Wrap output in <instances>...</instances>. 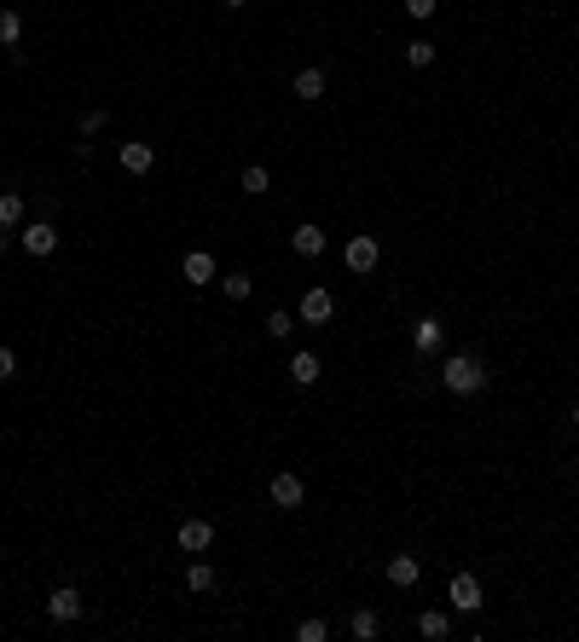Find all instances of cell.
<instances>
[{
  "mask_svg": "<svg viewBox=\"0 0 579 642\" xmlns=\"http://www.w3.org/2000/svg\"><path fill=\"white\" fill-rule=\"evenodd\" d=\"M441 382H446V394L469 400V394H481V388H487V371H481V359H475V353H452V359L441 364Z\"/></svg>",
  "mask_w": 579,
  "mask_h": 642,
  "instance_id": "obj_1",
  "label": "cell"
},
{
  "mask_svg": "<svg viewBox=\"0 0 579 642\" xmlns=\"http://www.w3.org/2000/svg\"><path fill=\"white\" fill-rule=\"evenodd\" d=\"M82 614H87V602H82L75 584H59V591L47 596V619H52V625H75Z\"/></svg>",
  "mask_w": 579,
  "mask_h": 642,
  "instance_id": "obj_2",
  "label": "cell"
},
{
  "mask_svg": "<svg viewBox=\"0 0 579 642\" xmlns=\"http://www.w3.org/2000/svg\"><path fill=\"white\" fill-rule=\"evenodd\" d=\"M342 261H348V272H377V261H382V243L371 238V231H359V238H348Z\"/></svg>",
  "mask_w": 579,
  "mask_h": 642,
  "instance_id": "obj_3",
  "label": "cell"
},
{
  "mask_svg": "<svg viewBox=\"0 0 579 642\" xmlns=\"http://www.w3.org/2000/svg\"><path fill=\"white\" fill-rule=\"evenodd\" d=\"M267 497H272L278 509H301V504H308V486H301V474H290V469H284V474H272Z\"/></svg>",
  "mask_w": 579,
  "mask_h": 642,
  "instance_id": "obj_4",
  "label": "cell"
},
{
  "mask_svg": "<svg viewBox=\"0 0 579 642\" xmlns=\"http://www.w3.org/2000/svg\"><path fill=\"white\" fill-rule=\"evenodd\" d=\"M446 602H452L458 614H475V607H481V579H475V573H452V584H446Z\"/></svg>",
  "mask_w": 579,
  "mask_h": 642,
  "instance_id": "obj_5",
  "label": "cell"
},
{
  "mask_svg": "<svg viewBox=\"0 0 579 642\" xmlns=\"http://www.w3.org/2000/svg\"><path fill=\"white\" fill-rule=\"evenodd\" d=\"M174 538H180V550H185V556H203V550L215 544V521L192 515V521H180V533H174Z\"/></svg>",
  "mask_w": 579,
  "mask_h": 642,
  "instance_id": "obj_6",
  "label": "cell"
},
{
  "mask_svg": "<svg viewBox=\"0 0 579 642\" xmlns=\"http://www.w3.org/2000/svg\"><path fill=\"white\" fill-rule=\"evenodd\" d=\"M296 318H301V325H331V318H336V295L331 290H308V295H301V307H296Z\"/></svg>",
  "mask_w": 579,
  "mask_h": 642,
  "instance_id": "obj_7",
  "label": "cell"
},
{
  "mask_svg": "<svg viewBox=\"0 0 579 642\" xmlns=\"http://www.w3.org/2000/svg\"><path fill=\"white\" fill-rule=\"evenodd\" d=\"M180 278L203 290V284H215V278H221V267H215V254H209V249H192V254L180 261Z\"/></svg>",
  "mask_w": 579,
  "mask_h": 642,
  "instance_id": "obj_8",
  "label": "cell"
},
{
  "mask_svg": "<svg viewBox=\"0 0 579 642\" xmlns=\"http://www.w3.org/2000/svg\"><path fill=\"white\" fill-rule=\"evenodd\" d=\"M382 579L395 584V591H411V584L423 579V561L418 556H388V561H382Z\"/></svg>",
  "mask_w": 579,
  "mask_h": 642,
  "instance_id": "obj_9",
  "label": "cell"
},
{
  "mask_svg": "<svg viewBox=\"0 0 579 642\" xmlns=\"http://www.w3.org/2000/svg\"><path fill=\"white\" fill-rule=\"evenodd\" d=\"M24 249L35 254V261H47V254L59 249V226H47V220H24Z\"/></svg>",
  "mask_w": 579,
  "mask_h": 642,
  "instance_id": "obj_10",
  "label": "cell"
},
{
  "mask_svg": "<svg viewBox=\"0 0 579 642\" xmlns=\"http://www.w3.org/2000/svg\"><path fill=\"white\" fill-rule=\"evenodd\" d=\"M325 87H331V82H325V70H319V64H308V70H296L290 93H296L301 105H319V98H325Z\"/></svg>",
  "mask_w": 579,
  "mask_h": 642,
  "instance_id": "obj_11",
  "label": "cell"
},
{
  "mask_svg": "<svg viewBox=\"0 0 579 642\" xmlns=\"http://www.w3.org/2000/svg\"><path fill=\"white\" fill-rule=\"evenodd\" d=\"M116 162H122L128 174H151V162H157V151H151L145 139H128V145L116 151Z\"/></svg>",
  "mask_w": 579,
  "mask_h": 642,
  "instance_id": "obj_12",
  "label": "cell"
},
{
  "mask_svg": "<svg viewBox=\"0 0 579 642\" xmlns=\"http://www.w3.org/2000/svg\"><path fill=\"white\" fill-rule=\"evenodd\" d=\"M290 249H296L301 261H319V254H325V231L308 220V226H296V231H290Z\"/></svg>",
  "mask_w": 579,
  "mask_h": 642,
  "instance_id": "obj_13",
  "label": "cell"
},
{
  "mask_svg": "<svg viewBox=\"0 0 579 642\" xmlns=\"http://www.w3.org/2000/svg\"><path fill=\"white\" fill-rule=\"evenodd\" d=\"M441 341H446V330H441V318H418V330H411V348L429 359V353H441Z\"/></svg>",
  "mask_w": 579,
  "mask_h": 642,
  "instance_id": "obj_14",
  "label": "cell"
},
{
  "mask_svg": "<svg viewBox=\"0 0 579 642\" xmlns=\"http://www.w3.org/2000/svg\"><path fill=\"white\" fill-rule=\"evenodd\" d=\"M319 376H325L319 353H296V359H290V382H296V388H313Z\"/></svg>",
  "mask_w": 579,
  "mask_h": 642,
  "instance_id": "obj_15",
  "label": "cell"
},
{
  "mask_svg": "<svg viewBox=\"0 0 579 642\" xmlns=\"http://www.w3.org/2000/svg\"><path fill=\"white\" fill-rule=\"evenodd\" d=\"M215 584H221V579H215V568H209V561H192V568H185V591H192V596H209L215 591Z\"/></svg>",
  "mask_w": 579,
  "mask_h": 642,
  "instance_id": "obj_16",
  "label": "cell"
},
{
  "mask_svg": "<svg viewBox=\"0 0 579 642\" xmlns=\"http://www.w3.org/2000/svg\"><path fill=\"white\" fill-rule=\"evenodd\" d=\"M418 637L446 642V637H452V614H441V607H434V614H418Z\"/></svg>",
  "mask_w": 579,
  "mask_h": 642,
  "instance_id": "obj_17",
  "label": "cell"
},
{
  "mask_svg": "<svg viewBox=\"0 0 579 642\" xmlns=\"http://www.w3.org/2000/svg\"><path fill=\"white\" fill-rule=\"evenodd\" d=\"M348 630H354V637H359V642H377V637H382V619H377V614H371V607H359V614H354V619H348Z\"/></svg>",
  "mask_w": 579,
  "mask_h": 642,
  "instance_id": "obj_18",
  "label": "cell"
},
{
  "mask_svg": "<svg viewBox=\"0 0 579 642\" xmlns=\"http://www.w3.org/2000/svg\"><path fill=\"white\" fill-rule=\"evenodd\" d=\"M24 215H29L24 197H18V192H0V226H24Z\"/></svg>",
  "mask_w": 579,
  "mask_h": 642,
  "instance_id": "obj_19",
  "label": "cell"
},
{
  "mask_svg": "<svg viewBox=\"0 0 579 642\" xmlns=\"http://www.w3.org/2000/svg\"><path fill=\"white\" fill-rule=\"evenodd\" d=\"M18 41H24V18L6 6V12H0V47H18Z\"/></svg>",
  "mask_w": 579,
  "mask_h": 642,
  "instance_id": "obj_20",
  "label": "cell"
},
{
  "mask_svg": "<svg viewBox=\"0 0 579 642\" xmlns=\"http://www.w3.org/2000/svg\"><path fill=\"white\" fill-rule=\"evenodd\" d=\"M290 330H296V318H290V307H272V313H267V336H272V341H284Z\"/></svg>",
  "mask_w": 579,
  "mask_h": 642,
  "instance_id": "obj_21",
  "label": "cell"
},
{
  "mask_svg": "<svg viewBox=\"0 0 579 642\" xmlns=\"http://www.w3.org/2000/svg\"><path fill=\"white\" fill-rule=\"evenodd\" d=\"M221 290L232 295V301H249V290H255V278H249V272H226V278H221Z\"/></svg>",
  "mask_w": 579,
  "mask_h": 642,
  "instance_id": "obj_22",
  "label": "cell"
},
{
  "mask_svg": "<svg viewBox=\"0 0 579 642\" xmlns=\"http://www.w3.org/2000/svg\"><path fill=\"white\" fill-rule=\"evenodd\" d=\"M244 192H249V197H261V192H272V174H267V168H261V162H249V168H244Z\"/></svg>",
  "mask_w": 579,
  "mask_h": 642,
  "instance_id": "obj_23",
  "label": "cell"
},
{
  "mask_svg": "<svg viewBox=\"0 0 579 642\" xmlns=\"http://www.w3.org/2000/svg\"><path fill=\"white\" fill-rule=\"evenodd\" d=\"M406 64H411V70H429V64H434V47H429V41H406Z\"/></svg>",
  "mask_w": 579,
  "mask_h": 642,
  "instance_id": "obj_24",
  "label": "cell"
},
{
  "mask_svg": "<svg viewBox=\"0 0 579 642\" xmlns=\"http://www.w3.org/2000/svg\"><path fill=\"white\" fill-rule=\"evenodd\" d=\"M325 637H331L325 619H301V625H296V642H325Z\"/></svg>",
  "mask_w": 579,
  "mask_h": 642,
  "instance_id": "obj_25",
  "label": "cell"
},
{
  "mask_svg": "<svg viewBox=\"0 0 579 642\" xmlns=\"http://www.w3.org/2000/svg\"><path fill=\"white\" fill-rule=\"evenodd\" d=\"M434 6H441V0H406V12L418 18V24H423V18H434Z\"/></svg>",
  "mask_w": 579,
  "mask_h": 642,
  "instance_id": "obj_26",
  "label": "cell"
},
{
  "mask_svg": "<svg viewBox=\"0 0 579 642\" xmlns=\"http://www.w3.org/2000/svg\"><path fill=\"white\" fill-rule=\"evenodd\" d=\"M18 376V359H12V348H0V382H12Z\"/></svg>",
  "mask_w": 579,
  "mask_h": 642,
  "instance_id": "obj_27",
  "label": "cell"
},
{
  "mask_svg": "<svg viewBox=\"0 0 579 642\" xmlns=\"http://www.w3.org/2000/svg\"><path fill=\"white\" fill-rule=\"evenodd\" d=\"M6 231H12V226H0V254H6V243H12V238H6Z\"/></svg>",
  "mask_w": 579,
  "mask_h": 642,
  "instance_id": "obj_28",
  "label": "cell"
},
{
  "mask_svg": "<svg viewBox=\"0 0 579 642\" xmlns=\"http://www.w3.org/2000/svg\"><path fill=\"white\" fill-rule=\"evenodd\" d=\"M221 6H232V12H238V6H249V0H221Z\"/></svg>",
  "mask_w": 579,
  "mask_h": 642,
  "instance_id": "obj_29",
  "label": "cell"
},
{
  "mask_svg": "<svg viewBox=\"0 0 579 642\" xmlns=\"http://www.w3.org/2000/svg\"><path fill=\"white\" fill-rule=\"evenodd\" d=\"M574 428H579V405H574Z\"/></svg>",
  "mask_w": 579,
  "mask_h": 642,
  "instance_id": "obj_30",
  "label": "cell"
},
{
  "mask_svg": "<svg viewBox=\"0 0 579 642\" xmlns=\"http://www.w3.org/2000/svg\"><path fill=\"white\" fill-rule=\"evenodd\" d=\"M574 220H579V208H574Z\"/></svg>",
  "mask_w": 579,
  "mask_h": 642,
  "instance_id": "obj_31",
  "label": "cell"
}]
</instances>
